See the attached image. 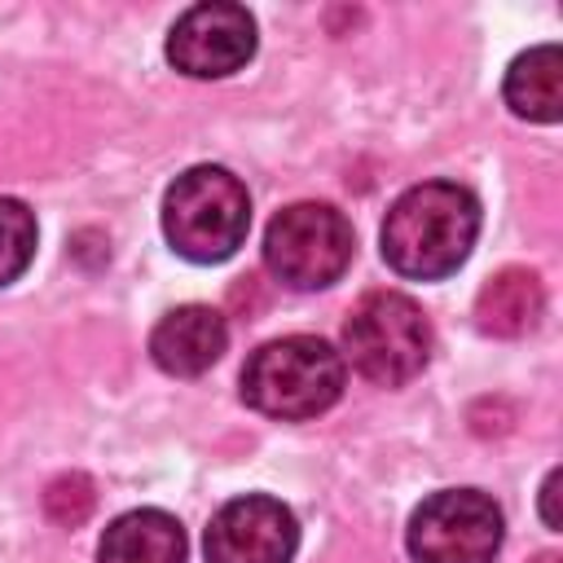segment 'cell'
Segmentation results:
<instances>
[{
    "mask_svg": "<svg viewBox=\"0 0 563 563\" xmlns=\"http://www.w3.org/2000/svg\"><path fill=\"white\" fill-rule=\"evenodd\" d=\"M35 260V216L18 198H0V286L18 282Z\"/></svg>",
    "mask_w": 563,
    "mask_h": 563,
    "instance_id": "cell-13",
    "label": "cell"
},
{
    "mask_svg": "<svg viewBox=\"0 0 563 563\" xmlns=\"http://www.w3.org/2000/svg\"><path fill=\"white\" fill-rule=\"evenodd\" d=\"M532 563H559V554H541V559H532Z\"/></svg>",
    "mask_w": 563,
    "mask_h": 563,
    "instance_id": "cell-16",
    "label": "cell"
},
{
    "mask_svg": "<svg viewBox=\"0 0 563 563\" xmlns=\"http://www.w3.org/2000/svg\"><path fill=\"white\" fill-rule=\"evenodd\" d=\"M347 365L317 334H286L251 352L242 365V400L264 418L303 422L343 396Z\"/></svg>",
    "mask_w": 563,
    "mask_h": 563,
    "instance_id": "cell-2",
    "label": "cell"
},
{
    "mask_svg": "<svg viewBox=\"0 0 563 563\" xmlns=\"http://www.w3.org/2000/svg\"><path fill=\"white\" fill-rule=\"evenodd\" d=\"M255 57V18L242 4H194L167 35V62L194 79H224Z\"/></svg>",
    "mask_w": 563,
    "mask_h": 563,
    "instance_id": "cell-7",
    "label": "cell"
},
{
    "mask_svg": "<svg viewBox=\"0 0 563 563\" xmlns=\"http://www.w3.org/2000/svg\"><path fill=\"white\" fill-rule=\"evenodd\" d=\"M479 238V202L453 180H422L405 189L383 220V260L413 282L449 277L466 264Z\"/></svg>",
    "mask_w": 563,
    "mask_h": 563,
    "instance_id": "cell-1",
    "label": "cell"
},
{
    "mask_svg": "<svg viewBox=\"0 0 563 563\" xmlns=\"http://www.w3.org/2000/svg\"><path fill=\"white\" fill-rule=\"evenodd\" d=\"M352 251H356L352 224L330 202H295L277 211L264 233L268 273L295 290H321L339 282L352 264Z\"/></svg>",
    "mask_w": 563,
    "mask_h": 563,
    "instance_id": "cell-5",
    "label": "cell"
},
{
    "mask_svg": "<svg viewBox=\"0 0 563 563\" xmlns=\"http://www.w3.org/2000/svg\"><path fill=\"white\" fill-rule=\"evenodd\" d=\"M541 308H545L541 277L528 268H501L475 295V325L493 339H519L541 321Z\"/></svg>",
    "mask_w": 563,
    "mask_h": 563,
    "instance_id": "cell-11",
    "label": "cell"
},
{
    "mask_svg": "<svg viewBox=\"0 0 563 563\" xmlns=\"http://www.w3.org/2000/svg\"><path fill=\"white\" fill-rule=\"evenodd\" d=\"M251 229L246 185L224 167H189L163 194V233L176 255L194 264L229 260Z\"/></svg>",
    "mask_w": 563,
    "mask_h": 563,
    "instance_id": "cell-3",
    "label": "cell"
},
{
    "mask_svg": "<svg viewBox=\"0 0 563 563\" xmlns=\"http://www.w3.org/2000/svg\"><path fill=\"white\" fill-rule=\"evenodd\" d=\"M413 563H493L501 550V510L479 488L431 493L409 515Z\"/></svg>",
    "mask_w": 563,
    "mask_h": 563,
    "instance_id": "cell-6",
    "label": "cell"
},
{
    "mask_svg": "<svg viewBox=\"0 0 563 563\" xmlns=\"http://www.w3.org/2000/svg\"><path fill=\"white\" fill-rule=\"evenodd\" d=\"M347 361L378 387H400L422 374L431 356V321L400 290L365 295L343 321Z\"/></svg>",
    "mask_w": 563,
    "mask_h": 563,
    "instance_id": "cell-4",
    "label": "cell"
},
{
    "mask_svg": "<svg viewBox=\"0 0 563 563\" xmlns=\"http://www.w3.org/2000/svg\"><path fill=\"white\" fill-rule=\"evenodd\" d=\"M207 563H290L299 545L295 515L264 493L233 497L207 528Z\"/></svg>",
    "mask_w": 563,
    "mask_h": 563,
    "instance_id": "cell-8",
    "label": "cell"
},
{
    "mask_svg": "<svg viewBox=\"0 0 563 563\" xmlns=\"http://www.w3.org/2000/svg\"><path fill=\"white\" fill-rule=\"evenodd\" d=\"M501 92L519 119L554 123L563 114V53L554 44H537V48L519 53L506 70Z\"/></svg>",
    "mask_w": 563,
    "mask_h": 563,
    "instance_id": "cell-12",
    "label": "cell"
},
{
    "mask_svg": "<svg viewBox=\"0 0 563 563\" xmlns=\"http://www.w3.org/2000/svg\"><path fill=\"white\" fill-rule=\"evenodd\" d=\"M44 510H48L53 523H66V528L84 523L88 510H92V484H88L84 475H62V479H53L48 493H44Z\"/></svg>",
    "mask_w": 563,
    "mask_h": 563,
    "instance_id": "cell-14",
    "label": "cell"
},
{
    "mask_svg": "<svg viewBox=\"0 0 563 563\" xmlns=\"http://www.w3.org/2000/svg\"><path fill=\"white\" fill-rule=\"evenodd\" d=\"M554 501H559V471H550L545 484H541V519H545V528L559 532V510H554Z\"/></svg>",
    "mask_w": 563,
    "mask_h": 563,
    "instance_id": "cell-15",
    "label": "cell"
},
{
    "mask_svg": "<svg viewBox=\"0 0 563 563\" xmlns=\"http://www.w3.org/2000/svg\"><path fill=\"white\" fill-rule=\"evenodd\" d=\"M229 347V325L216 308L207 303H180L172 308L154 334H150V356L163 374H176V378H198L207 374Z\"/></svg>",
    "mask_w": 563,
    "mask_h": 563,
    "instance_id": "cell-9",
    "label": "cell"
},
{
    "mask_svg": "<svg viewBox=\"0 0 563 563\" xmlns=\"http://www.w3.org/2000/svg\"><path fill=\"white\" fill-rule=\"evenodd\" d=\"M97 563H185V528L167 510H128L101 532Z\"/></svg>",
    "mask_w": 563,
    "mask_h": 563,
    "instance_id": "cell-10",
    "label": "cell"
}]
</instances>
